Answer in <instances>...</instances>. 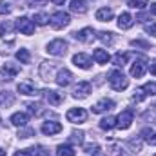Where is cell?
Listing matches in <instances>:
<instances>
[{"label":"cell","instance_id":"cell-43","mask_svg":"<svg viewBox=\"0 0 156 156\" xmlns=\"http://www.w3.org/2000/svg\"><path fill=\"white\" fill-rule=\"evenodd\" d=\"M149 69H151V73H153V75H156V60H153V62L149 64Z\"/></svg>","mask_w":156,"mask_h":156},{"label":"cell","instance_id":"cell-16","mask_svg":"<svg viewBox=\"0 0 156 156\" xmlns=\"http://www.w3.org/2000/svg\"><path fill=\"white\" fill-rule=\"evenodd\" d=\"M145 71H147V66H145L142 60H136V62L131 66V76H134V78H142L145 75Z\"/></svg>","mask_w":156,"mask_h":156},{"label":"cell","instance_id":"cell-35","mask_svg":"<svg viewBox=\"0 0 156 156\" xmlns=\"http://www.w3.org/2000/svg\"><path fill=\"white\" fill-rule=\"evenodd\" d=\"M33 20H35V24H37V26H45V24H47V20H49V16H47L45 13H37V15L33 16Z\"/></svg>","mask_w":156,"mask_h":156},{"label":"cell","instance_id":"cell-18","mask_svg":"<svg viewBox=\"0 0 156 156\" xmlns=\"http://www.w3.org/2000/svg\"><path fill=\"white\" fill-rule=\"evenodd\" d=\"M18 93H22V94H26V96H35V94H38V89L33 85V83H27V82H22V83H18Z\"/></svg>","mask_w":156,"mask_h":156},{"label":"cell","instance_id":"cell-47","mask_svg":"<svg viewBox=\"0 0 156 156\" xmlns=\"http://www.w3.org/2000/svg\"><path fill=\"white\" fill-rule=\"evenodd\" d=\"M93 156H105V154H104L102 151H94V153H93Z\"/></svg>","mask_w":156,"mask_h":156},{"label":"cell","instance_id":"cell-30","mask_svg":"<svg viewBox=\"0 0 156 156\" xmlns=\"http://www.w3.org/2000/svg\"><path fill=\"white\" fill-rule=\"evenodd\" d=\"M127 147H131L134 153H140V151H142V140H140V138H131V140L127 142Z\"/></svg>","mask_w":156,"mask_h":156},{"label":"cell","instance_id":"cell-27","mask_svg":"<svg viewBox=\"0 0 156 156\" xmlns=\"http://www.w3.org/2000/svg\"><path fill=\"white\" fill-rule=\"evenodd\" d=\"M76 151L71 145H58L56 147V156H75Z\"/></svg>","mask_w":156,"mask_h":156},{"label":"cell","instance_id":"cell-2","mask_svg":"<svg viewBox=\"0 0 156 156\" xmlns=\"http://www.w3.org/2000/svg\"><path fill=\"white\" fill-rule=\"evenodd\" d=\"M49 22H51V26H53L55 29H64L66 26H69L71 16H69V13H66V11H56V13L51 15Z\"/></svg>","mask_w":156,"mask_h":156},{"label":"cell","instance_id":"cell-39","mask_svg":"<svg viewBox=\"0 0 156 156\" xmlns=\"http://www.w3.org/2000/svg\"><path fill=\"white\" fill-rule=\"evenodd\" d=\"M35 149H22V151H16L15 156H35Z\"/></svg>","mask_w":156,"mask_h":156},{"label":"cell","instance_id":"cell-29","mask_svg":"<svg viewBox=\"0 0 156 156\" xmlns=\"http://www.w3.org/2000/svg\"><path fill=\"white\" fill-rule=\"evenodd\" d=\"M142 91H144L145 96H156V82H149V83H145V85L142 87Z\"/></svg>","mask_w":156,"mask_h":156},{"label":"cell","instance_id":"cell-6","mask_svg":"<svg viewBox=\"0 0 156 156\" xmlns=\"http://www.w3.org/2000/svg\"><path fill=\"white\" fill-rule=\"evenodd\" d=\"M133 120H134V113L131 111V109H125V111H122L116 118V127L118 129H129L131 127V123H133Z\"/></svg>","mask_w":156,"mask_h":156},{"label":"cell","instance_id":"cell-13","mask_svg":"<svg viewBox=\"0 0 156 156\" xmlns=\"http://www.w3.org/2000/svg\"><path fill=\"white\" fill-rule=\"evenodd\" d=\"M60 131H62V123H58V122H44L42 123V133L47 136L58 134Z\"/></svg>","mask_w":156,"mask_h":156},{"label":"cell","instance_id":"cell-50","mask_svg":"<svg viewBox=\"0 0 156 156\" xmlns=\"http://www.w3.org/2000/svg\"><path fill=\"white\" fill-rule=\"evenodd\" d=\"M154 156H156V154H154Z\"/></svg>","mask_w":156,"mask_h":156},{"label":"cell","instance_id":"cell-17","mask_svg":"<svg viewBox=\"0 0 156 156\" xmlns=\"http://www.w3.org/2000/svg\"><path fill=\"white\" fill-rule=\"evenodd\" d=\"M44 94H45V100L51 104V105H60L62 102H64V98H62V94L60 93H56V91H51V89H47V91H44Z\"/></svg>","mask_w":156,"mask_h":156},{"label":"cell","instance_id":"cell-44","mask_svg":"<svg viewBox=\"0 0 156 156\" xmlns=\"http://www.w3.org/2000/svg\"><path fill=\"white\" fill-rule=\"evenodd\" d=\"M145 18H147V15H138L136 16V20H140V22H145Z\"/></svg>","mask_w":156,"mask_h":156},{"label":"cell","instance_id":"cell-24","mask_svg":"<svg viewBox=\"0 0 156 156\" xmlns=\"http://www.w3.org/2000/svg\"><path fill=\"white\" fill-rule=\"evenodd\" d=\"M71 11L73 13H78V15H83L87 11V2L85 0H71Z\"/></svg>","mask_w":156,"mask_h":156},{"label":"cell","instance_id":"cell-10","mask_svg":"<svg viewBox=\"0 0 156 156\" xmlns=\"http://www.w3.org/2000/svg\"><path fill=\"white\" fill-rule=\"evenodd\" d=\"M113 107H115V102H113V100H109V98H102L100 102H96V104L93 105V113H94V115H102V113L111 111Z\"/></svg>","mask_w":156,"mask_h":156},{"label":"cell","instance_id":"cell-33","mask_svg":"<svg viewBox=\"0 0 156 156\" xmlns=\"http://www.w3.org/2000/svg\"><path fill=\"white\" fill-rule=\"evenodd\" d=\"M98 38L102 40L104 44H107V45H111V44L115 42V38H113V33H107V31H100V33H98Z\"/></svg>","mask_w":156,"mask_h":156},{"label":"cell","instance_id":"cell-36","mask_svg":"<svg viewBox=\"0 0 156 156\" xmlns=\"http://www.w3.org/2000/svg\"><path fill=\"white\" fill-rule=\"evenodd\" d=\"M26 107H27V111H29L31 115H37V116H38L40 113H42L38 104H31V102H29V104H26Z\"/></svg>","mask_w":156,"mask_h":156},{"label":"cell","instance_id":"cell-19","mask_svg":"<svg viewBox=\"0 0 156 156\" xmlns=\"http://www.w3.org/2000/svg\"><path fill=\"white\" fill-rule=\"evenodd\" d=\"M93 58H94V62L96 64H107L109 60H111V56H109V53L105 51V49H94V53H93Z\"/></svg>","mask_w":156,"mask_h":156},{"label":"cell","instance_id":"cell-5","mask_svg":"<svg viewBox=\"0 0 156 156\" xmlns=\"http://www.w3.org/2000/svg\"><path fill=\"white\" fill-rule=\"evenodd\" d=\"M15 26H16V29L22 33V35H33L35 33V22L31 20V18H27V16H20V18H16V22H15Z\"/></svg>","mask_w":156,"mask_h":156},{"label":"cell","instance_id":"cell-9","mask_svg":"<svg viewBox=\"0 0 156 156\" xmlns=\"http://www.w3.org/2000/svg\"><path fill=\"white\" fill-rule=\"evenodd\" d=\"M55 80H56V83H58L60 87H67V85L73 82V73H71L69 69H66V67H64V69H58Z\"/></svg>","mask_w":156,"mask_h":156},{"label":"cell","instance_id":"cell-40","mask_svg":"<svg viewBox=\"0 0 156 156\" xmlns=\"http://www.w3.org/2000/svg\"><path fill=\"white\" fill-rule=\"evenodd\" d=\"M35 134V129H26V131H18V138H29Z\"/></svg>","mask_w":156,"mask_h":156},{"label":"cell","instance_id":"cell-3","mask_svg":"<svg viewBox=\"0 0 156 156\" xmlns=\"http://www.w3.org/2000/svg\"><path fill=\"white\" fill-rule=\"evenodd\" d=\"M47 53L53 56H64L67 53V42L62 38H56L47 44Z\"/></svg>","mask_w":156,"mask_h":156},{"label":"cell","instance_id":"cell-23","mask_svg":"<svg viewBox=\"0 0 156 156\" xmlns=\"http://www.w3.org/2000/svg\"><path fill=\"white\" fill-rule=\"evenodd\" d=\"M15 104V94L9 91H0V107H9Z\"/></svg>","mask_w":156,"mask_h":156},{"label":"cell","instance_id":"cell-15","mask_svg":"<svg viewBox=\"0 0 156 156\" xmlns=\"http://www.w3.org/2000/svg\"><path fill=\"white\" fill-rule=\"evenodd\" d=\"M134 26V18H133V15L131 13H122L120 16H118V27L120 29H129V27H133Z\"/></svg>","mask_w":156,"mask_h":156},{"label":"cell","instance_id":"cell-26","mask_svg":"<svg viewBox=\"0 0 156 156\" xmlns=\"http://www.w3.org/2000/svg\"><path fill=\"white\" fill-rule=\"evenodd\" d=\"M113 127H116V118L115 116H105L100 120V129L104 131H111Z\"/></svg>","mask_w":156,"mask_h":156},{"label":"cell","instance_id":"cell-28","mask_svg":"<svg viewBox=\"0 0 156 156\" xmlns=\"http://www.w3.org/2000/svg\"><path fill=\"white\" fill-rule=\"evenodd\" d=\"M16 60H18L20 64H29V60H31L29 51H27V49H18V51H16Z\"/></svg>","mask_w":156,"mask_h":156},{"label":"cell","instance_id":"cell-38","mask_svg":"<svg viewBox=\"0 0 156 156\" xmlns=\"http://www.w3.org/2000/svg\"><path fill=\"white\" fill-rule=\"evenodd\" d=\"M131 45H133V47H142V49H149V47H151V45H149L147 42H144V40H133Z\"/></svg>","mask_w":156,"mask_h":156},{"label":"cell","instance_id":"cell-12","mask_svg":"<svg viewBox=\"0 0 156 156\" xmlns=\"http://www.w3.org/2000/svg\"><path fill=\"white\" fill-rule=\"evenodd\" d=\"M73 64L80 67V69H89L91 66H93V60H91V56L89 55H85V53H78L73 56Z\"/></svg>","mask_w":156,"mask_h":156},{"label":"cell","instance_id":"cell-20","mask_svg":"<svg viewBox=\"0 0 156 156\" xmlns=\"http://www.w3.org/2000/svg\"><path fill=\"white\" fill-rule=\"evenodd\" d=\"M15 24L13 22H9V20H5V22H2L0 24V37H9V38H13V31H15Z\"/></svg>","mask_w":156,"mask_h":156},{"label":"cell","instance_id":"cell-1","mask_svg":"<svg viewBox=\"0 0 156 156\" xmlns=\"http://www.w3.org/2000/svg\"><path fill=\"white\" fill-rule=\"evenodd\" d=\"M109 85L115 89V91H123V89H127V85H129V80L125 78V75L120 71V69H113L111 73H109Z\"/></svg>","mask_w":156,"mask_h":156},{"label":"cell","instance_id":"cell-32","mask_svg":"<svg viewBox=\"0 0 156 156\" xmlns=\"http://www.w3.org/2000/svg\"><path fill=\"white\" fill-rule=\"evenodd\" d=\"M69 142H71V144H78V145L83 144V133H82V131H73L71 136H69Z\"/></svg>","mask_w":156,"mask_h":156},{"label":"cell","instance_id":"cell-37","mask_svg":"<svg viewBox=\"0 0 156 156\" xmlns=\"http://www.w3.org/2000/svg\"><path fill=\"white\" fill-rule=\"evenodd\" d=\"M144 29H145V33H149V35L156 37V24L154 22H147V24H144Z\"/></svg>","mask_w":156,"mask_h":156},{"label":"cell","instance_id":"cell-21","mask_svg":"<svg viewBox=\"0 0 156 156\" xmlns=\"http://www.w3.org/2000/svg\"><path fill=\"white\" fill-rule=\"evenodd\" d=\"M27 122H29V116L26 113H15L11 116V123L15 127H24V125H27Z\"/></svg>","mask_w":156,"mask_h":156},{"label":"cell","instance_id":"cell-11","mask_svg":"<svg viewBox=\"0 0 156 156\" xmlns=\"http://www.w3.org/2000/svg\"><path fill=\"white\" fill-rule=\"evenodd\" d=\"M91 83L89 82H78L76 85H75V89H73V96L75 98H87L89 96V93H91Z\"/></svg>","mask_w":156,"mask_h":156},{"label":"cell","instance_id":"cell-7","mask_svg":"<svg viewBox=\"0 0 156 156\" xmlns=\"http://www.w3.org/2000/svg\"><path fill=\"white\" fill-rule=\"evenodd\" d=\"M66 118L71 122V123H83L87 120V111L82 109V107H75V109H69Z\"/></svg>","mask_w":156,"mask_h":156},{"label":"cell","instance_id":"cell-34","mask_svg":"<svg viewBox=\"0 0 156 156\" xmlns=\"http://www.w3.org/2000/svg\"><path fill=\"white\" fill-rule=\"evenodd\" d=\"M149 4H147V0H129V7H133V9H145Z\"/></svg>","mask_w":156,"mask_h":156},{"label":"cell","instance_id":"cell-42","mask_svg":"<svg viewBox=\"0 0 156 156\" xmlns=\"http://www.w3.org/2000/svg\"><path fill=\"white\" fill-rule=\"evenodd\" d=\"M83 149L87 153H93V151H98V145L96 144H87V145H83Z\"/></svg>","mask_w":156,"mask_h":156},{"label":"cell","instance_id":"cell-46","mask_svg":"<svg viewBox=\"0 0 156 156\" xmlns=\"http://www.w3.org/2000/svg\"><path fill=\"white\" fill-rule=\"evenodd\" d=\"M51 2H53V4H56V5H60V4H64L66 0H51Z\"/></svg>","mask_w":156,"mask_h":156},{"label":"cell","instance_id":"cell-31","mask_svg":"<svg viewBox=\"0 0 156 156\" xmlns=\"http://www.w3.org/2000/svg\"><path fill=\"white\" fill-rule=\"evenodd\" d=\"M127 60H129V53H116L115 58H113V62H115L116 66H123V64H127Z\"/></svg>","mask_w":156,"mask_h":156},{"label":"cell","instance_id":"cell-14","mask_svg":"<svg viewBox=\"0 0 156 156\" xmlns=\"http://www.w3.org/2000/svg\"><path fill=\"white\" fill-rule=\"evenodd\" d=\"M55 69H56V64L55 62H42V66H40V75L44 80H51L53 76V73H55Z\"/></svg>","mask_w":156,"mask_h":156},{"label":"cell","instance_id":"cell-22","mask_svg":"<svg viewBox=\"0 0 156 156\" xmlns=\"http://www.w3.org/2000/svg\"><path fill=\"white\" fill-rule=\"evenodd\" d=\"M113 9L111 7H100L98 11H96V20H100V22H109L111 18H113Z\"/></svg>","mask_w":156,"mask_h":156},{"label":"cell","instance_id":"cell-8","mask_svg":"<svg viewBox=\"0 0 156 156\" xmlns=\"http://www.w3.org/2000/svg\"><path fill=\"white\" fill-rule=\"evenodd\" d=\"M73 37L78 42H82V44H91L94 40V29L93 27H83V29H80L76 33H73Z\"/></svg>","mask_w":156,"mask_h":156},{"label":"cell","instance_id":"cell-45","mask_svg":"<svg viewBox=\"0 0 156 156\" xmlns=\"http://www.w3.org/2000/svg\"><path fill=\"white\" fill-rule=\"evenodd\" d=\"M151 13L156 15V2H154V4H151Z\"/></svg>","mask_w":156,"mask_h":156},{"label":"cell","instance_id":"cell-4","mask_svg":"<svg viewBox=\"0 0 156 156\" xmlns=\"http://www.w3.org/2000/svg\"><path fill=\"white\" fill-rule=\"evenodd\" d=\"M18 73H20V67L7 62V64H4V66L0 67V82H11Z\"/></svg>","mask_w":156,"mask_h":156},{"label":"cell","instance_id":"cell-48","mask_svg":"<svg viewBox=\"0 0 156 156\" xmlns=\"http://www.w3.org/2000/svg\"><path fill=\"white\" fill-rule=\"evenodd\" d=\"M0 156H5V151H4L2 147H0Z\"/></svg>","mask_w":156,"mask_h":156},{"label":"cell","instance_id":"cell-25","mask_svg":"<svg viewBox=\"0 0 156 156\" xmlns=\"http://www.w3.org/2000/svg\"><path fill=\"white\" fill-rule=\"evenodd\" d=\"M142 138L147 142V144H151V145H156V133L153 129H149V127H145V129H142Z\"/></svg>","mask_w":156,"mask_h":156},{"label":"cell","instance_id":"cell-49","mask_svg":"<svg viewBox=\"0 0 156 156\" xmlns=\"http://www.w3.org/2000/svg\"><path fill=\"white\" fill-rule=\"evenodd\" d=\"M40 156H49L47 153H44V151H40Z\"/></svg>","mask_w":156,"mask_h":156},{"label":"cell","instance_id":"cell-41","mask_svg":"<svg viewBox=\"0 0 156 156\" xmlns=\"http://www.w3.org/2000/svg\"><path fill=\"white\" fill-rule=\"evenodd\" d=\"M11 13V5L7 2H0V15H7Z\"/></svg>","mask_w":156,"mask_h":156}]
</instances>
